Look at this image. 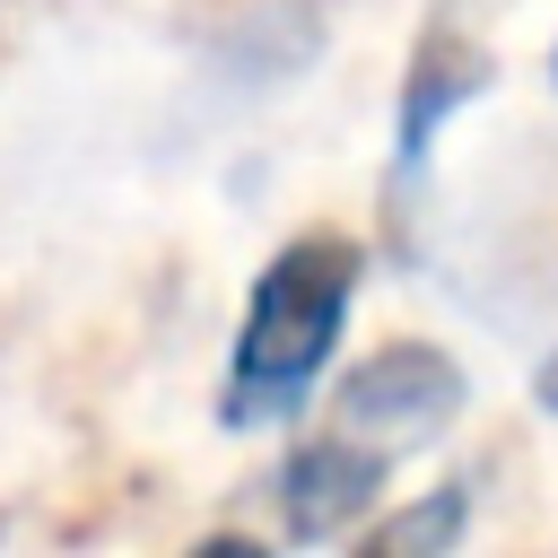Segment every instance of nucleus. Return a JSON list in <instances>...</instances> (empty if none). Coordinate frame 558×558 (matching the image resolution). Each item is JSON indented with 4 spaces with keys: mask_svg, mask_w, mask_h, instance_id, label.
<instances>
[{
    "mask_svg": "<svg viewBox=\"0 0 558 558\" xmlns=\"http://www.w3.org/2000/svg\"><path fill=\"white\" fill-rule=\"evenodd\" d=\"M357 270H366V253L340 227H305L253 270V296H244V323H235V349H227V384H218L227 427L296 418L323 357L340 349V323L357 305Z\"/></svg>",
    "mask_w": 558,
    "mask_h": 558,
    "instance_id": "obj_1",
    "label": "nucleus"
},
{
    "mask_svg": "<svg viewBox=\"0 0 558 558\" xmlns=\"http://www.w3.org/2000/svg\"><path fill=\"white\" fill-rule=\"evenodd\" d=\"M445 418H462V366L436 340H384L375 357L349 366V384L331 401V427L375 445L384 462H401L427 436H445Z\"/></svg>",
    "mask_w": 558,
    "mask_h": 558,
    "instance_id": "obj_2",
    "label": "nucleus"
},
{
    "mask_svg": "<svg viewBox=\"0 0 558 558\" xmlns=\"http://www.w3.org/2000/svg\"><path fill=\"white\" fill-rule=\"evenodd\" d=\"M488 78H497V52H488V44H471L453 17L418 26L410 70H401V105H392V174H418L427 148H436V131H445L471 96H488Z\"/></svg>",
    "mask_w": 558,
    "mask_h": 558,
    "instance_id": "obj_3",
    "label": "nucleus"
},
{
    "mask_svg": "<svg viewBox=\"0 0 558 558\" xmlns=\"http://www.w3.org/2000/svg\"><path fill=\"white\" fill-rule=\"evenodd\" d=\"M384 453L375 445H357V436H340V427H323V436H305L288 462H279V480H270V497H279V532L288 541H331V532H349V514L384 488Z\"/></svg>",
    "mask_w": 558,
    "mask_h": 558,
    "instance_id": "obj_4",
    "label": "nucleus"
},
{
    "mask_svg": "<svg viewBox=\"0 0 558 558\" xmlns=\"http://www.w3.org/2000/svg\"><path fill=\"white\" fill-rule=\"evenodd\" d=\"M462 523H471V480H445V488H427V506H401V514H384L375 532H366V549L375 558H436V549H453L462 541Z\"/></svg>",
    "mask_w": 558,
    "mask_h": 558,
    "instance_id": "obj_5",
    "label": "nucleus"
},
{
    "mask_svg": "<svg viewBox=\"0 0 558 558\" xmlns=\"http://www.w3.org/2000/svg\"><path fill=\"white\" fill-rule=\"evenodd\" d=\"M532 392H541V410H558V357H549V366L532 375Z\"/></svg>",
    "mask_w": 558,
    "mask_h": 558,
    "instance_id": "obj_6",
    "label": "nucleus"
},
{
    "mask_svg": "<svg viewBox=\"0 0 558 558\" xmlns=\"http://www.w3.org/2000/svg\"><path fill=\"white\" fill-rule=\"evenodd\" d=\"M549 70H558V52H549Z\"/></svg>",
    "mask_w": 558,
    "mask_h": 558,
    "instance_id": "obj_7",
    "label": "nucleus"
}]
</instances>
